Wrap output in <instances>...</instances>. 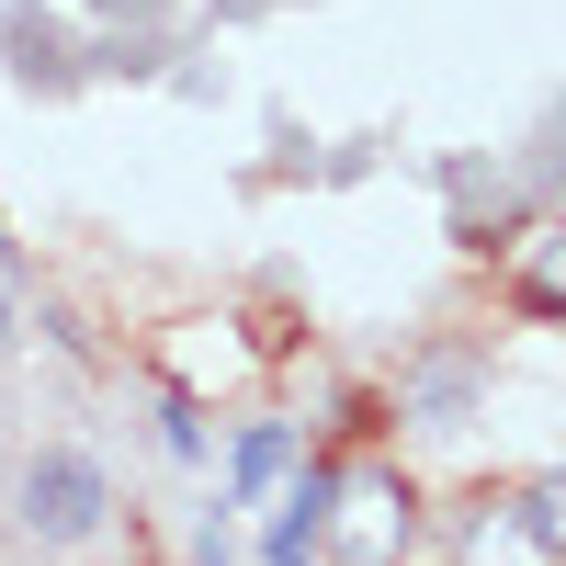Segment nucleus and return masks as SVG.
I'll list each match as a JSON object with an SVG mask.
<instances>
[{
    "label": "nucleus",
    "mask_w": 566,
    "mask_h": 566,
    "mask_svg": "<svg viewBox=\"0 0 566 566\" xmlns=\"http://www.w3.org/2000/svg\"><path fill=\"white\" fill-rule=\"evenodd\" d=\"M0 57H12L23 91H80V45H69L57 12H34V0H12V12H0Z\"/></svg>",
    "instance_id": "3"
},
{
    "label": "nucleus",
    "mask_w": 566,
    "mask_h": 566,
    "mask_svg": "<svg viewBox=\"0 0 566 566\" xmlns=\"http://www.w3.org/2000/svg\"><path fill=\"white\" fill-rule=\"evenodd\" d=\"M12 250H23V239H12V216H0V261H12Z\"/></svg>",
    "instance_id": "10"
},
{
    "label": "nucleus",
    "mask_w": 566,
    "mask_h": 566,
    "mask_svg": "<svg viewBox=\"0 0 566 566\" xmlns=\"http://www.w3.org/2000/svg\"><path fill=\"white\" fill-rule=\"evenodd\" d=\"M328 510H340V476H328V464H306V476L295 488H283V522H272V566H306L317 555V533H328Z\"/></svg>",
    "instance_id": "4"
},
{
    "label": "nucleus",
    "mask_w": 566,
    "mask_h": 566,
    "mask_svg": "<svg viewBox=\"0 0 566 566\" xmlns=\"http://www.w3.org/2000/svg\"><path fill=\"white\" fill-rule=\"evenodd\" d=\"M522 533H533V544L555 555V533H566V522H555V488H533V499H522Z\"/></svg>",
    "instance_id": "7"
},
{
    "label": "nucleus",
    "mask_w": 566,
    "mask_h": 566,
    "mask_svg": "<svg viewBox=\"0 0 566 566\" xmlns=\"http://www.w3.org/2000/svg\"><path fill=\"white\" fill-rule=\"evenodd\" d=\"M12 328H23V306H12V283H0V352H12Z\"/></svg>",
    "instance_id": "9"
},
{
    "label": "nucleus",
    "mask_w": 566,
    "mask_h": 566,
    "mask_svg": "<svg viewBox=\"0 0 566 566\" xmlns=\"http://www.w3.org/2000/svg\"><path fill=\"white\" fill-rule=\"evenodd\" d=\"M91 12H103V23H159L170 0H91Z\"/></svg>",
    "instance_id": "8"
},
{
    "label": "nucleus",
    "mask_w": 566,
    "mask_h": 566,
    "mask_svg": "<svg viewBox=\"0 0 566 566\" xmlns=\"http://www.w3.org/2000/svg\"><path fill=\"white\" fill-rule=\"evenodd\" d=\"M476 397H488V352H464V340H431V352L408 363V386H397V408L431 419V431H453Z\"/></svg>",
    "instance_id": "2"
},
{
    "label": "nucleus",
    "mask_w": 566,
    "mask_h": 566,
    "mask_svg": "<svg viewBox=\"0 0 566 566\" xmlns=\"http://www.w3.org/2000/svg\"><path fill=\"white\" fill-rule=\"evenodd\" d=\"M12 522L34 544H91L114 522V476H103V453H80V442H45L23 453V476H12Z\"/></svg>",
    "instance_id": "1"
},
{
    "label": "nucleus",
    "mask_w": 566,
    "mask_h": 566,
    "mask_svg": "<svg viewBox=\"0 0 566 566\" xmlns=\"http://www.w3.org/2000/svg\"><path fill=\"white\" fill-rule=\"evenodd\" d=\"M283 464H295V431H283V419H250L239 431V499H261Z\"/></svg>",
    "instance_id": "5"
},
{
    "label": "nucleus",
    "mask_w": 566,
    "mask_h": 566,
    "mask_svg": "<svg viewBox=\"0 0 566 566\" xmlns=\"http://www.w3.org/2000/svg\"><path fill=\"white\" fill-rule=\"evenodd\" d=\"M159 431H170V453H205V419H193V397H170V408H159Z\"/></svg>",
    "instance_id": "6"
}]
</instances>
